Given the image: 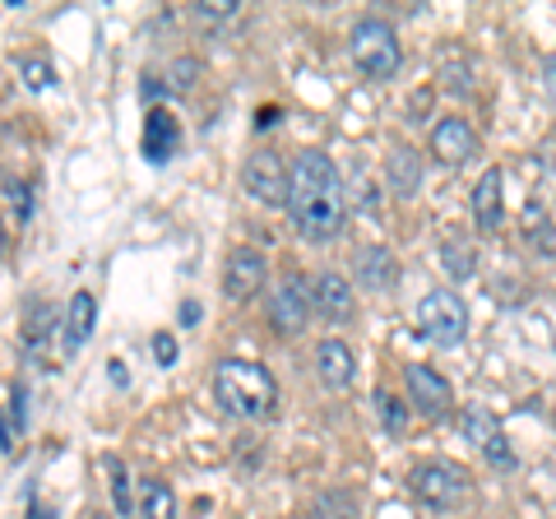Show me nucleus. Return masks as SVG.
Returning <instances> with one entry per match:
<instances>
[{
	"instance_id": "c756f323",
	"label": "nucleus",
	"mask_w": 556,
	"mask_h": 519,
	"mask_svg": "<svg viewBox=\"0 0 556 519\" xmlns=\"http://www.w3.org/2000/svg\"><path fill=\"white\" fill-rule=\"evenodd\" d=\"M0 255H5V223H0Z\"/></svg>"
},
{
	"instance_id": "6ab92c4d",
	"label": "nucleus",
	"mask_w": 556,
	"mask_h": 519,
	"mask_svg": "<svg viewBox=\"0 0 556 519\" xmlns=\"http://www.w3.org/2000/svg\"><path fill=\"white\" fill-rule=\"evenodd\" d=\"M459 431H464V441H468V445L486 450V445L501 436V422H496V413H486V408H464Z\"/></svg>"
},
{
	"instance_id": "39448f33",
	"label": "nucleus",
	"mask_w": 556,
	"mask_h": 519,
	"mask_svg": "<svg viewBox=\"0 0 556 519\" xmlns=\"http://www.w3.org/2000/svg\"><path fill=\"white\" fill-rule=\"evenodd\" d=\"M468 488H473V478H468L459 464L450 459H427L413 469V492L427 501L431 510H455L468 501Z\"/></svg>"
},
{
	"instance_id": "7ed1b4c3",
	"label": "nucleus",
	"mask_w": 556,
	"mask_h": 519,
	"mask_svg": "<svg viewBox=\"0 0 556 519\" xmlns=\"http://www.w3.org/2000/svg\"><path fill=\"white\" fill-rule=\"evenodd\" d=\"M348 56H353V65L367 79H394V71H399V38H394V28L380 24V20L353 24Z\"/></svg>"
},
{
	"instance_id": "a878e982",
	"label": "nucleus",
	"mask_w": 556,
	"mask_h": 519,
	"mask_svg": "<svg viewBox=\"0 0 556 519\" xmlns=\"http://www.w3.org/2000/svg\"><path fill=\"white\" fill-rule=\"evenodd\" d=\"M482 455H486V464H492V469H501V473H510V469H515V450H510L506 436H496L492 445L482 450Z\"/></svg>"
},
{
	"instance_id": "412c9836",
	"label": "nucleus",
	"mask_w": 556,
	"mask_h": 519,
	"mask_svg": "<svg viewBox=\"0 0 556 519\" xmlns=\"http://www.w3.org/2000/svg\"><path fill=\"white\" fill-rule=\"evenodd\" d=\"M316 519H357V496L343 488H329L316 496Z\"/></svg>"
},
{
	"instance_id": "423d86ee",
	"label": "nucleus",
	"mask_w": 556,
	"mask_h": 519,
	"mask_svg": "<svg viewBox=\"0 0 556 519\" xmlns=\"http://www.w3.org/2000/svg\"><path fill=\"white\" fill-rule=\"evenodd\" d=\"M311 311H316V292H311V283L302 279V274H288V279L278 283L274 302H269V325L278 334H302Z\"/></svg>"
},
{
	"instance_id": "393cba45",
	"label": "nucleus",
	"mask_w": 556,
	"mask_h": 519,
	"mask_svg": "<svg viewBox=\"0 0 556 519\" xmlns=\"http://www.w3.org/2000/svg\"><path fill=\"white\" fill-rule=\"evenodd\" d=\"M195 75H200V61L186 56V61L172 65V75H167L172 84H167V89H172V93H190V89H195Z\"/></svg>"
},
{
	"instance_id": "a211bd4d",
	"label": "nucleus",
	"mask_w": 556,
	"mask_h": 519,
	"mask_svg": "<svg viewBox=\"0 0 556 519\" xmlns=\"http://www.w3.org/2000/svg\"><path fill=\"white\" fill-rule=\"evenodd\" d=\"M139 515L144 519H177V496L163 478H149L144 492H139Z\"/></svg>"
},
{
	"instance_id": "9b49d317",
	"label": "nucleus",
	"mask_w": 556,
	"mask_h": 519,
	"mask_svg": "<svg viewBox=\"0 0 556 519\" xmlns=\"http://www.w3.org/2000/svg\"><path fill=\"white\" fill-rule=\"evenodd\" d=\"M177 149H181V121L167 107H153L144 116V159L167 163V159H177Z\"/></svg>"
},
{
	"instance_id": "4be33fe9",
	"label": "nucleus",
	"mask_w": 556,
	"mask_h": 519,
	"mask_svg": "<svg viewBox=\"0 0 556 519\" xmlns=\"http://www.w3.org/2000/svg\"><path fill=\"white\" fill-rule=\"evenodd\" d=\"M376 408H380V427H386L390 436H404V431H408V413H404V400H394L390 390H376Z\"/></svg>"
},
{
	"instance_id": "5701e85b",
	"label": "nucleus",
	"mask_w": 556,
	"mask_h": 519,
	"mask_svg": "<svg viewBox=\"0 0 556 519\" xmlns=\"http://www.w3.org/2000/svg\"><path fill=\"white\" fill-rule=\"evenodd\" d=\"M20 79L28 84L33 93H42V89H51V84H56V65L42 61V56H24V61H20Z\"/></svg>"
},
{
	"instance_id": "cd10ccee",
	"label": "nucleus",
	"mask_w": 556,
	"mask_h": 519,
	"mask_svg": "<svg viewBox=\"0 0 556 519\" xmlns=\"http://www.w3.org/2000/svg\"><path fill=\"white\" fill-rule=\"evenodd\" d=\"M153 357H159L163 367H172V362H177V339H172V334H159V339H153Z\"/></svg>"
},
{
	"instance_id": "4468645a",
	"label": "nucleus",
	"mask_w": 556,
	"mask_h": 519,
	"mask_svg": "<svg viewBox=\"0 0 556 519\" xmlns=\"http://www.w3.org/2000/svg\"><path fill=\"white\" fill-rule=\"evenodd\" d=\"M357 279L371 292H394L399 288V260L386 246H362L357 251Z\"/></svg>"
},
{
	"instance_id": "f3484780",
	"label": "nucleus",
	"mask_w": 556,
	"mask_h": 519,
	"mask_svg": "<svg viewBox=\"0 0 556 519\" xmlns=\"http://www.w3.org/2000/svg\"><path fill=\"white\" fill-rule=\"evenodd\" d=\"M386 177H390L394 195H413L417 181H422V159H417V149L399 144V149L390 153V163H386Z\"/></svg>"
},
{
	"instance_id": "20e7f679",
	"label": "nucleus",
	"mask_w": 556,
	"mask_h": 519,
	"mask_svg": "<svg viewBox=\"0 0 556 519\" xmlns=\"http://www.w3.org/2000/svg\"><path fill=\"white\" fill-rule=\"evenodd\" d=\"M413 316H417V330H422L431 343H441V349L459 343L464 330H468V311H464V302H459L450 288L422 292V302H417Z\"/></svg>"
},
{
	"instance_id": "1a4fd4ad",
	"label": "nucleus",
	"mask_w": 556,
	"mask_h": 519,
	"mask_svg": "<svg viewBox=\"0 0 556 519\" xmlns=\"http://www.w3.org/2000/svg\"><path fill=\"white\" fill-rule=\"evenodd\" d=\"M269 279V265H265V255L251 251V246H241L228 255V269H223V292H228L232 302H251L260 288H265Z\"/></svg>"
},
{
	"instance_id": "ddd939ff",
	"label": "nucleus",
	"mask_w": 556,
	"mask_h": 519,
	"mask_svg": "<svg viewBox=\"0 0 556 519\" xmlns=\"http://www.w3.org/2000/svg\"><path fill=\"white\" fill-rule=\"evenodd\" d=\"M316 371L329 390H348L353 385V376H357V357L353 349H348L343 339H325L320 349H316Z\"/></svg>"
},
{
	"instance_id": "f03ea898",
	"label": "nucleus",
	"mask_w": 556,
	"mask_h": 519,
	"mask_svg": "<svg viewBox=\"0 0 556 519\" xmlns=\"http://www.w3.org/2000/svg\"><path fill=\"white\" fill-rule=\"evenodd\" d=\"M214 394L232 418H274L278 413V380L247 357H228L214 371Z\"/></svg>"
},
{
	"instance_id": "f257e3e1",
	"label": "nucleus",
	"mask_w": 556,
	"mask_h": 519,
	"mask_svg": "<svg viewBox=\"0 0 556 519\" xmlns=\"http://www.w3.org/2000/svg\"><path fill=\"white\" fill-rule=\"evenodd\" d=\"M288 210L306 241H334L348 223V195L329 153L302 149L288 172Z\"/></svg>"
},
{
	"instance_id": "6e6552de",
	"label": "nucleus",
	"mask_w": 556,
	"mask_h": 519,
	"mask_svg": "<svg viewBox=\"0 0 556 519\" xmlns=\"http://www.w3.org/2000/svg\"><path fill=\"white\" fill-rule=\"evenodd\" d=\"M408 380V394H413V408L422 413V418H445L450 404H455V394H450V380L437 371V367H422V362H413V367L404 371Z\"/></svg>"
},
{
	"instance_id": "c85d7f7f",
	"label": "nucleus",
	"mask_w": 556,
	"mask_h": 519,
	"mask_svg": "<svg viewBox=\"0 0 556 519\" xmlns=\"http://www.w3.org/2000/svg\"><path fill=\"white\" fill-rule=\"evenodd\" d=\"M28 519H56V515H51V510L42 506V501H33V506H28Z\"/></svg>"
},
{
	"instance_id": "f8f14e48",
	"label": "nucleus",
	"mask_w": 556,
	"mask_h": 519,
	"mask_svg": "<svg viewBox=\"0 0 556 519\" xmlns=\"http://www.w3.org/2000/svg\"><path fill=\"white\" fill-rule=\"evenodd\" d=\"M501 190H506V177H501V167H486L478 186H473V218L482 232H501V214H506V200H501Z\"/></svg>"
},
{
	"instance_id": "aec40b11",
	"label": "nucleus",
	"mask_w": 556,
	"mask_h": 519,
	"mask_svg": "<svg viewBox=\"0 0 556 519\" xmlns=\"http://www.w3.org/2000/svg\"><path fill=\"white\" fill-rule=\"evenodd\" d=\"M441 260H445L450 279H473L478 274V251H473V241H464V237H450L441 246Z\"/></svg>"
},
{
	"instance_id": "b1692460",
	"label": "nucleus",
	"mask_w": 556,
	"mask_h": 519,
	"mask_svg": "<svg viewBox=\"0 0 556 519\" xmlns=\"http://www.w3.org/2000/svg\"><path fill=\"white\" fill-rule=\"evenodd\" d=\"M108 473H112V501H116V510L130 515V510H135V496H130V473H126V464H121L116 455H108Z\"/></svg>"
},
{
	"instance_id": "9d476101",
	"label": "nucleus",
	"mask_w": 556,
	"mask_h": 519,
	"mask_svg": "<svg viewBox=\"0 0 556 519\" xmlns=\"http://www.w3.org/2000/svg\"><path fill=\"white\" fill-rule=\"evenodd\" d=\"M431 153H437L441 163H468L478 153V130L468 126L464 116H445V121H437V130H431Z\"/></svg>"
},
{
	"instance_id": "0eeeda50",
	"label": "nucleus",
	"mask_w": 556,
	"mask_h": 519,
	"mask_svg": "<svg viewBox=\"0 0 556 519\" xmlns=\"http://www.w3.org/2000/svg\"><path fill=\"white\" fill-rule=\"evenodd\" d=\"M241 177H247V190H251L260 204H269V210L288 204V167H283V159H278L274 149L251 153V163H247Z\"/></svg>"
},
{
	"instance_id": "2eb2a0df",
	"label": "nucleus",
	"mask_w": 556,
	"mask_h": 519,
	"mask_svg": "<svg viewBox=\"0 0 556 519\" xmlns=\"http://www.w3.org/2000/svg\"><path fill=\"white\" fill-rule=\"evenodd\" d=\"M311 292H316V311L325 320H334V325L353 320V283H348L343 274H320Z\"/></svg>"
},
{
	"instance_id": "dca6fc26",
	"label": "nucleus",
	"mask_w": 556,
	"mask_h": 519,
	"mask_svg": "<svg viewBox=\"0 0 556 519\" xmlns=\"http://www.w3.org/2000/svg\"><path fill=\"white\" fill-rule=\"evenodd\" d=\"M93 325H98V302H93V292H75V298L65 302V353H79L84 349V339L93 334Z\"/></svg>"
},
{
	"instance_id": "bb28decb",
	"label": "nucleus",
	"mask_w": 556,
	"mask_h": 519,
	"mask_svg": "<svg viewBox=\"0 0 556 519\" xmlns=\"http://www.w3.org/2000/svg\"><path fill=\"white\" fill-rule=\"evenodd\" d=\"M228 14H237V0H204L200 5V20H228Z\"/></svg>"
}]
</instances>
